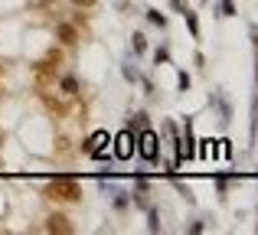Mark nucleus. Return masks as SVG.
<instances>
[{"label": "nucleus", "instance_id": "1", "mask_svg": "<svg viewBox=\"0 0 258 235\" xmlns=\"http://www.w3.org/2000/svg\"><path fill=\"white\" fill-rule=\"evenodd\" d=\"M46 196L59 199V203H79V199H82V186L72 177H52L49 186H46Z\"/></svg>", "mask_w": 258, "mask_h": 235}, {"label": "nucleus", "instance_id": "2", "mask_svg": "<svg viewBox=\"0 0 258 235\" xmlns=\"http://www.w3.org/2000/svg\"><path fill=\"white\" fill-rule=\"evenodd\" d=\"M138 153H141V160H147V164H157L160 160V137L154 131H141L138 134Z\"/></svg>", "mask_w": 258, "mask_h": 235}, {"label": "nucleus", "instance_id": "3", "mask_svg": "<svg viewBox=\"0 0 258 235\" xmlns=\"http://www.w3.org/2000/svg\"><path fill=\"white\" fill-rule=\"evenodd\" d=\"M111 144H114V157H118V160H127L131 153H138V134L127 127V131H121L118 137H111Z\"/></svg>", "mask_w": 258, "mask_h": 235}, {"label": "nucleus", "instance_id": "4", "mask_svg": "<svg viewBox=\"0 0 258 235\" xmlns=\"http://www.w3.org/2000/svg\"><path fill=\"white\" fill-rule=\"evenodd\" d=\"M56 65H59V52H46L43 62H36V82H49V75H56Z\"/></svg>", "mask_w": 258, "mask_h": 235}, {"label": "nucleus", "instance_id": "5", "mask_svg": "<svg viewBox=\"0 0 258 235\" xmlns=\"http://www.w3.org/2000/svg\"><path fill=\"white\" fill-rule=\"evenodd\" d=\"M108 144H111V134H108V131H95L92 137L85 140L82 150H85V153H92V150H108Z\"/></svg>", "mask_w": 258, "mask_h": 235}, {"label": "nucleus", "instance_id": "6", "mask_svg": "<svg viewBox=\"0 0 258 235\" xmlns=\"http://www.w3.org/2000/svg\"><path fill=\"white\" fill-rule=\"evenodd\" d=\"M46 232L69 235V232H72V225H69V219H66V216H59V212H56V216H49V219H46Z\"/></svg>", "mask_w": 258, "mask_h": 235}, {"label": "nucleus", "instance_id": "7", "mask_svg": "<svg viewBox=\"0 0 258 235\" xmlns=\"http://www.w3.org/2000/svg\"><path fill=\"white\" fill-rule=\"evenodd\" d=\"M59 39H62L66 46H72L79 39V33H76V26H69V23H59Z\"/></svg>", "mask_w": 258, "mask_h": 235}, {"label": "nucleus", "instance_id": "8", "mask_svg": "<svg viewBox=\"0 0 258 235\" xmlns=\"http://www.w3.org/2000/svg\"><path fill=\"white\" fill-rule=\"evenodd\" d=\"M183 17H186L189 36H193V39H200V20H196V13H193V10H183Z\"/></svg>", "mask_w": 258, "mask_h": 235}, {"label": "nucleus", "instance_id": "9", "mask_svg": "<svg viewBox=\"0 0 258 235\" xmlns=\"http://www.w3.org/2000/svg\"><path fill=\"white\" fill-rule=\"evenodd\" d=\"M62 89H66V95H79V79L76 75H66L62 79Z\"/></svg>", "mask_w": 258, "mask_h": 235}, {"label": "nucleus", "instance_id": "10", "mask_svg": "<svg viewBox=\"0 0 258 235\" xmlns=\"http://www.w3.org/2000/svg\"><path fill=\"white\" fill-rule=\"evenodd\" d=\"M114 209L118 212L127 209V190H114Z\"/></svg>", "mask_w": 258, "mask_h": 235}, {"label": "nucleus", "instance_id": "11", "mask_svg": "<svg viewBox=\"0 0 258 235\" xmlns=\"http://www.w3.org/2000/svg\"><path fill=\"white\" fill-rule=\"evenodd\" d=\"M219 17H235V0H219Z\"/></svg>", "mask_w": 258, "mask_h": 235}, {"label": "nucleus", "instance_id": "12", "mask_svg": "<svg viewBox=\"0 0 258 235\" xmlns=\"http://www.w3.org/2000/svg\"><path fill=\"white\" fill-rule=\"evenodd\" d=\"M147 20H151L154 26H160V30H164V26H167V17H164V13H160V10H147Z\"/></svg>", "mask_w": 258, "mask_h": 235}, {"label": "nucleus", "instance_id": "13", "mask_svg": "<svg viewBox=\"0 0 258 235\" xmlns=\"http://www.w3.org/2000/svg\"><path fill=\"white\" fill-rule=\"evenodd\" d=\"M147 219H151V222H147V229H151V232H160V216H157V209L147 212Z\"/></svg>", "mask_w": 258, "mask_h": 235}, {"label": "nucleus", "instance_id": "14", "mask_svg": "<svg viewBox=\"0 0 258 235\" xmlns=\"http://www.w3.org/2000/svg\"><path fill=\"white\" fill-rule=\"evenodd\" d=\"M176 89H180V92H186V89H189V75H186L183 69L176 72Z\"/></svg>", "mask_w": 258, "mask_h": 235}, {"label": "nucleus", "instance_id": "15", "mask_svg": "<svg viewBox=\"0 0 258 235\" xmlns=\"http://www.w3.org/2000/svg\"><path fill=\"white\" fill-rule=\"evenodd\" d=\"M147 49V39H144V33H134V52H144Z\"/></svg>", "mask_w": 258, "mask_h": 235}, {"label": "nucleus", "instance_id": "16", "mask_svg": "<svg viewBox=\"0 0 258 235\" xmlns=\"http://www.w3.org/2000/svg\"><path fill=\"white\" fill-rule=\"evenodd\" d=\"M121 72H124V79H127V82H138V69H134L131 62H124V69H121Z\"/></svg>", "mask_w": 258, "mask_h": 235}, {"label": "nucleus", "instance_id": "17", "mask_svg": "<svg viewBox=\"0 0 258 235\" xmlns=\"http://www.w3.org/2000/svg\"><path fill=\"white\" fill-rule=\"evenodd\" d=\"M216 190H219V193H222V196H226V190H229V183H226V180H222V177H219V180H216Z\"/></svg>", "mask_w": 258, "mask_h": 235}, {"label": "nucleus", "instance_id": "18", "mask_svg": "<svg viewBox=\"0 0 258 235\" xmlns=\"http://www.w3.org/2000/svg\"><path fill=\"white\" fill-rule=\"evenodd\" d=\"M203 229H206V225H203V222H200V219H196V222H193V225H189V232H193V235H200Z\"/></svg>", "mask_w": 258, "mask_h": 235}, {"label": "nucleus", "instance_id": "19", "mask_svg": "<svg viewBox=\"0 0 258 235\" xmlns=\"http://www.w3.org/2000/svg\"><path fill=\"white\" fill-rule=\"evenodd\" d=\"M76 4H79V7H88V4H95V0H76Z\"/></svg>", "mask_w": 258, "mask_h": 235}, {"label": "nucleus", "instance_id": "20", "mask_svg": "<svg viewBox=\"0 0 258 235\" xmlns=\"http://www.w3.org/2000/svg\"><path fill=\"white\" fill-rule=\"evenodd\" d=\"M255 79H258V56H255Z\"/></svg>", "mask_w": 258, "mask_h": 235}]
</instances>
